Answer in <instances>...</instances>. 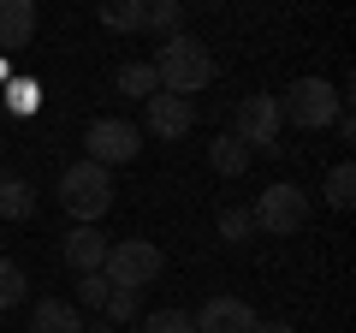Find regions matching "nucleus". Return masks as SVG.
Instances as JSON below:
<instances>
[{"instance_id": "nucleus-1", "label": "nucleus", "mask_w": 356, "mask_h": 333, "mask_svg": "<svg viewBox=\"0 0 356 333\" xmlns=\"http://www.w3.org/2000/svg\"><path fill=\"white\" fill-rule=\"evenodd\" d=\"M154 84H161V95H184L191 102L196 90H208L214 84V54H208L202 36H191V30H178V36H166L161 48H154Z\"/></svg>"}, {"instance_id": "nucleus-2", "label": "nucleus", "mask_w": 356, "mask_h": 333, "mask_svg": "<svg viewBox=\"0 0 356 333\" xmlns=\"http://www.w3.org/2000/svg\"><path fill=\"white\" fill-rule=\"evenodd\" d=\"M60 203L72 215V226H95V220L113 208V173L95 161H72L60 173Z\"/></svg>"}, {"instance_id": "nucleus-3", "label": "nucleus", "mask_w": 356, "mask_h": 333, "mask_svg": "<svg viewBox=\"0 0 356 333\" xmlns=\"http://www.w3.org/2000/svg\"><path fill=\"white\" fill-rule=\"evenodd\" d=\"M250 220L261 238H297V232L309 226V191L291 179H273L261 196L250 203Z\"/></svg>"}, {"instance_id": "nucleus-4", "label": "nucleus", "mask_w": 356, "mask_h": 333, "mask_svg": "<svg viewBox=\"0 0 356 333\" xmlns=\"http://www.w3.org/2000/svg\"><path fill=\"white\" fill-rule=\"evenodd\" d=\"M339 114H344V95L332 90L327 77H297L291 90L280 95V119L297 131H327Z\"/></svg>"}, {"instance_id": "nucleus-5", "label": "nucleus", "mask_w": 356, "mask_h": 333, "mask_svg": "<svg viewBox=\"0 0 356 333\" xmlns=\"http://www.w3.org/2000/svg\"><path fill=\"white\" fill-rule=\"evenodd\" d=\"M161 268H166L161 244H149V238H119V244H107L102 280H107V286H119V292H143V286L161 280Z\"/></svg>"}, {"instance_id": "nucleus-6", "label": "nucleus", "mask_w": 356, "mask_h": 333, "mask_svg": "<svg viewBox=\"0 0 356 333\" xmlns=\"http://www.w3.org/2000/svg\"><path fill=\"white\" fill-rule=\"evenodd\" d=\"M280 131H285V119H280V95H243L238 114H232V137H238L250 155H280V149H285Z\"/></svg>"}, {"instance_id": "nucleus-7", "label": "nucleus", "mask_w": 356, "mask_h": 333, "mask_svg": "<svg viewBox=\"0 0 356 333\" xmlns=\"http://www.w3.org/2000/svg\"><path fill=\"white\" fill-rule=\"evenodd\" d=\"M143 155V131L131 125V119H89V131H83V161H95V166H131Z\"/></svg>"}, {"instance_id": "nucleus-8", "label": "nucleus", "mask_w": 356, "mask_h": 333, "mask_svg": "<svg viewBox=\"0 0 356 333\" xmlns=\"http://www.w3.org/2000/svg\"><path fill=\"white\" fill-rule=\"evenodd\" d=\"M143 125H149L161 143H178V137H191L196 107L184 102V95H149V102H143Z\"/></svg>"}, {"instance_id": "nucleus-9", "label": "nucleus", "mask_w": 356, "mask_h": 333, "mask_svg": "<svg viewBox=\"0 0 356 333\" xmlns=\"http://www.w3.org/2000/svg\"><path fill=\"white\" fill-rule=\"evenodd\" d=\"M191 321H196V333H255V321H261V316H255L243 297H208Z\"/></svg>"}, {"instance_id": "nucleus-10", "label": "nucleus", "mask_w": 356, "mask_h": 333, "mask_svg": "<svg viewBox=\"0 0 356 333\" xmlns=\"http://www.w3.org/2000/svg\"><path fill=\"white\" fill-rule=\"evenodd\" d=\"M107 244H113V238H107L102 226H72L60 238V256H65V268H72V274H102Z\"/></svg>"}, {"instance_id": "nucleus-11", "label": "nucleus", "mask_w": 356, "mask_h": 333, "mask_svg": "<svg viewBox=\"0 0 356 333\" xmlns=\"http://www.w3.org/2000/svg\"><path fill=\"white\" fill-rule=\"evenodd\" d=\"M36 42V0H0V54H24Z\"/></svg>"}, {"instance_id": "nucleus-12", "label": "nucleus", "mask_w": 356, "mask_h": 333, "mask_svg": "<svg viewBox=\"0 0 356 333\" xmlns=\"http://www.w3.org/2000/svg\"><path fill=\"white\" fill-rule=\"evenodd\" d=\"M30 333H83V309H77L72 297H36Z\"/></svg>"}, {"instance_id": "nucleus-13", "label": "nucleus", "mask_w": 356, "mask_h": 333, "mask_svg": "<svg viewBox=\"0 0 356 333\" xmlns=\"http://www.w3.org/2000/svg\"><path fill=\"white\" fill-rule=\"evenodd\" d=\"M208 166H214L220 179H238L243 166H250V149H243V143L232 137V131H220V137L208 143Z\"/></svg>"}, {"instance_id": "nucleus-14", "label": "nucleus", "mask_w": 356, "mask_h": 333, "mask_svg": "<svg viewBox=\"0 0 356 333\" xmlns=\"http://www.w3.org/2000/svg\"><path fill=\"white\" fill-rule=\"evenodd\" d=\"M30 215H36V191H30V179L6 173V179H0V220H30Z\"/></svg>"}, {"instance_id": "nucleus-15", "label": "nucleus", "mask_w": 356, "mask_h": 333, "mask_svg": "<svg viewBox=\"0 0 356 333\" xmlns=\"http://www.w3.org/2000/svg\"><path fill=\"white\" fill-rule=\"evenodd\" d=\"M119 95H137V102H149V95H161V84H154V65L149 60H131V65H119Z\"/></svg>"}, {"instance_id": "nucleus-16", "label": "nucleus", "mask_w": 356, "mask_h": 333, "mask_svg": "<svg viewBox=\"0 0 356 333\" xmlns=\"http://www.w3.org/2000/svg\"><path fill=\"white\" fill-rule=\"evenodd\" d=\"M143 18H149V0H107L102 6L107 30H143Z\"/></svg>"}, {"instance_id": "nucleus-17", "label": "nucleus", "mask_w": 356, "mask_h": 333, "mask_svg": "<svg viewBox=\"0 0 356 333\" xmlns=\"http://www.w3.org/2000/svg\"><path fill=\"white\" fill-rule=\"evenodd\" d=\"M24 292H30V274L18 268L13 256H0V309H18V304H24Z\"/></svg>"}, {"instance_id": "nucleus-18", "label": "nucleus", "mask_w": 356, "mask_h": 333, "mask_svg": "<svg viewBox=\"0 0 356 333\" xmlns=\"http://www.w3.org/2000/svg\"><path fill=\"white\" fill-rule=\"evenodd\" d=\"M143 30L178 36V30H184V6H178V0H149V18H143Z\"/></svg>"}, {"instance_id": "nucleus-19", "label": "nucleus", "mask_w": 356, "mask_h": 333, "mask_svg": "<svg viewBox=\"0 0 356 333\" xmlns=\"http://www.w3.org/2000/svg\"><path fill=\"white\" fill-rule=\"evenodd\" d=\"M327 203H332V208H350V203H356V166H350V161H339V166L327 173Z\"/></svg>"}, {"instance_id": "nucleus-20", "label": "nucleus", "mask_w": 356, "mask_h": 333, "mask_svg": "<svg viewBox=\"0 0 356 333\" xmlns=\"http://www.w3.org/2000/svg\"><path fill=\"white\" fill-rule=\"evenodd\" d=\"M137 316H143V292H119V286H113L107 304H102V321L113 327V321H137Z\"/></svg>"}, {"instance_id": "nucleus-21", "label": "nucleus", "mask_w": 356, "mask_h": 333, "mask_svg": "<svg viewBox=\"0 0 356 333\" xmlns=\"http://www.w3.org/2000/svg\"><path fill=\"white\" fill-rule=\"evenodd\" d=\"M143 333H196V321L184 309H149L143 316Z\"/></svg>"}, {"instance_id": "nucleus-22", "label": "nucleus", "mask_w": 356, "mask_h": 333, "mask_svg": "<svg viewBox=\"0 0 356 333\" xmlns=\"http://www.w3.org/2000/svg\"><path fill=\"white\" fill-rule=\"evenodd\" d=\"M220 238H226V244L255 238V220H250V208H220Z\"/></svg>"}, {"instance_id": "nucleus-23", "label": "nucleus", "mask_w": 356, "mask_h": 333, "mask_svg": "<svg viewBox=\"0 0 356 333\" xmlns=\"http://www.w3.org/2000/svg\"><path fill=\"white\" fill-rule=\"evenodd\" d=\"M107 292H113V286H107L102 274H77V309H102Z\"/></svg>"}, {"instance_id": "nucleus-24", "label": "nucleus", "mask_w": 356, "mask_h": 333, "mask_svg": "<svg viewBox=\"0 0 356 333\" xmlns=\"http://www.w3.org/2000/svg\"><path fill=\"white\" fill-rule=\"evenodd\" d=\"M13 107H18V114L42 107V84H13Z\"/></svg>"}, {"instance_id": "nucleus-25", "label": "nucleus", "mask_w": 356, "mask_h": 333, "mask_svg": "<svg viewBox=\"0 0 356 333\" xmlns=\"http://www.w3.org/2000/svg\"><path fill=\"white\" fill-rule=\"evenodd\" d=\"M255 333H297L291 321H255Z\"/></svg>"}]
</instances>
